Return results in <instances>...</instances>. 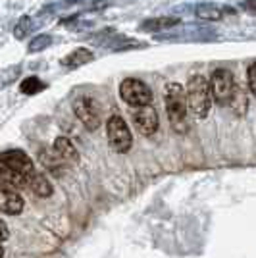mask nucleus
Returning a JSON list of instances; mask_svg holds the SVG:
<instances>
[{
  "label": "nucleus",
  "instance_id": "f257e3e1",
  "mask_svg": "<svg viewBox=\"0 0 256 258\" xmlns=\"http://www.w3.org/2000/svg\"><path fill=\"white\" fill-rule=\"evenodd\" d=\"M164 104L171 127L177 133L189 131V102H187V89L179 83H168L164 89Z\"/></svg>",
  "mask_w": 256,
  "mask_h": 258
},
{
  "label": "nucleus",
  "instance_id": "f03ea898",
  "mask_svg": "<svg viewBox=\"0 0 256 258\" xmlns=\"http://www.w3.org/2000/svg\"><path fill=\"white\" fill-rule=\"evenodd\" d=\"M212 91H210V81L203 76H191L187 83V102H189V112L195 118H206L212 104Z\"/></svg>",
  "mask_w": 256,
  "mask_h": 258
},
{
  "label": "nucleus",
  "instance_id": "7ed1b4c3",
  "mask_svg": "<svg viewBox=\"0 0 256 258\" xmlns=\"http://www.w3.org/2000/svg\"><path fill=\"white\" fill-rule=\"evenodd\" d=\"M210 91H212V98L222 104V106H229V102L233 100L235 91H237V83H235V77L229 70L220 68V70H214L212 76H210Z\"/></svg>",
  "mask_w": 256,
  "mask_h": 258
},
{
  "label": "nucleus",
  "instance_id": "20e7f679",
  "mask_svg": "<svg viewBox=\"0 0 256 258\" xmlns=\"http://www.w3.org/2000/svg\"><path fill=\"white\" fill-rule=\"evenodd\" d=\"M74 112L77 119L83 123V127L89 131H95L102 123V108L93 97L81 95L74 100Z\"/></svg>",
  "mask_w": 256,
  "mask_h": 258
},
{
  "label": "nucleus",
  "instance_id": "39448f33",
  "mask_svg": "<svg viewBox=\"0 0 256 258\" xmlns=\"http://www.w3.org/2000/svg\"><path fill=\"white\" fill-rule=\"evenodd\" d=\"M119 97L123 102H127L129 106L139 108L152 102V91L145 81L129 77V79H123L119 85Z\"/></svg>",
  "mask_w": 256,
  "mask_h": 258
},
{
  "label": "nucleus",
  "instance_id": "423d86ee",
  "mask_svg": "<svg viewBox=\"0 0 256 258\" xmlns=\"http://www.w3.org/2000/svg\"><path fill=\"white\" fill-rule=\"evenodd\" d=\"M106 135L110 145H112V149L116 152L125 154V152L131 151L133 135H131V129H129V125L125 123V119L121 118V116H112V118L108 119Z\"/></svg>",
  "mask_w": 256,
  "mask_h": 258
},
{
  "label": "nucleus",
  "instance_id": "0eeeda50",
  "mask_svg": "<svg viewBox=\"0 0 256 258\" xmlns=\"http://www.w3.org/2000/svg\"><path fill=\"white\" fill-rule=\"evenodd\" d=\"M133 123H135V127H137L141 135H145V137L154 135L160 127V119H158L156 108L152 104L133 108Z\"/></svg>",
  "mask_w": 256,
  "mask_h": 258
},
{
  "label": "nucleus",
  "instance_id": "6e6552de",
  "mask_svg": "<svg viewBox=\"0 0 256 258\" xmlns=\"http://www.w3.org/2000/svg\"><path fill=\"white\" fill-rule=\"evenodd\" d=\"M0 166H6V168L22 173L25 177H31L33 173L37 172L33 160L23 151H20V149H12V151L4 152L2 158H0Z\"/></svg>",
  "mask_w": 256,
  "mask_h": 258
},
{
  "label": "nucleus",
  "instance_id": "1a4fd4ad",
  "mask_svg": "<svg viewBox=\"0 0 256 258\" xmlns=\"http://www.w3.org/2000/svg\"><path fill=\"white\" fill-rule=\"evenodd\" d=\"M0 179H2V189H8V191H18L20 193L22 189L29 187V177L14 172L6 166H0Z\"/></svg>",
  "mask_w": 256,
  "mask_h": 258
},
{
  "label": "nucleus",
  "instance_id": "9d476101",
  "mask_svg": "<svg viewBox=\"0 0 256 258\" xmlns=\"http://www.w3.org/2000/svg\"><path fill=\"white\" fill-rule=\"evenodd\" d=\"M181 20L177 16H156V18H149L141 23V31L147 33H158V31H168L171 27L179 25Z\"/></svg>",
  "mask_w": 256,
  "mask_h": 258
},
{
  "label": "nucleus",
  "instance_id": "9b49d317",
  "mask_svg": "<svg viewBox=\"0 0 256 258\" xmlns=\"http://www.w3.org/2000/svg\"><path fill=\"white\" fill-rule=\"evenodd\" d=\"M23 199L18 191H8V189H2V201H0V206H2V212L6 216H18L23 212Z\"/></svg>",
  "mask_w": 256,
  "mask_h": 258
},
{
  "label": "nucleus",
  "instance_id": "f8f14e48",
  "mask_svg": "<svg viewBox=\"0 0 256 258\" xmlns=\"http://www.w3.org/2000/svg\"><path fill=\"white\" fill-rule=\"evenodd\" d=\"M52 149L66 164H77L79 162V152L72 143V139H68V137H56Z\"/></svg>",
  "mask_w": 256,
  "mask_h": 258
},
{
  "label": "nucleus",
  "instance_id": "ddd939ff",
  "mask_svg": "<svg viewBox=\"0 0 256 258\" xmlns=\"http://www.w3.org/2000/svg\"><path fill=\"white\" fill-rule=\"evenodd\" d=\"M93 60H95L93 50H89L85 46H79V48L72 50L68 56H64V58L60 60V64L66 66V68H81V66L89 64V62H93Z\"/></svg>",
  "mask_w": 256,
  "mask_h": 258
},
{
  "label": "nucleus",
  "instance_id": "4468645a",
  "mask_svg": "<svg viewBox=\"0 0 256 258\" xmlns=\"http://www.w3.org/2000/svg\"><path fill=\"white\" fill-rule=\"evenodd\" d=\"M195 16L199 20H206V22H220L227 14V8L224 6H216V4H210V2H204V4H197L195 8Z\"/></svg>",
  "mask_w": 256,
  "mask_h": 258
},
{
  "label": "nucleus",
  "instance_id": "2eb2a0df",
  "mask_svg": "<svg viewBox=\"0 0 256 258\" xmlns=\"http://www.w3.org/2000/svg\"><path fill=\"white\" fill-rule=\"evenodd\" d=\"M39 160L43 164L44 168L48 170L50 173H54L56 177H62V173H64V164L66 162L52 151H48V149H41L39 151Z\"/></svg>",
  "mask_w": 256,
  "mask_h": 258
},
{
  "label": "nucleus",
  "instance_id": "dca6fc26",
  "mask_svg": "<svg viewBox=\"0 0 256 258\" xmlns=\"http://www.w3.org/2000/svg\"><path fill=\"white\" fill-rule=\"evenodd\" d=\"M29 187H31V191L37 195V197H43V199H48V197H52V193H54L50 181H48L46 175L41 172H35L31 177H29Z\"/></svg>",
  "mask_w": 256,
  "mask_h": 258
},
{
  "label": "nucleus",
  "instance_id": "f3484780",
  "mask_svg": "<svg viewBox=\"0 0 256 258\" xmlns=\"http://www.w3.org/2000/svg\"><path fill=\"white\" fill-rule=\"evenodd\" d=\"M229 106H231V110H233L235 116H245V114H246V108H248V98H246V93L241 89V87H237L235 97H233V100L229 102Z\"/></svg>",
  "mask_w": 256,
  "mask_h": 258
},
{
  "label": "nucleus",
  "instance_id": "a211bd4d",
  "mask_svg": "<svg viewBox=\"0 0 256 258\" xmlns=\"http://www.w3.org/2000/svg\"><path fill=\"white\" fill-rule=\"evenodd\" d=\"M44 83L39 79L37 76H31V77H25L22 83H20V93L23 95H37V93H41L44 89Z\"/></svg>",
  "mask_w": 256,
  "mask_h": 258
},
{
  "label": "nucleus",
  "instance_id": "6ab92c4d",
  "mask_svg": "<svg viewBox=\"0 0 256 258\" xmlns=\"http://www.w3.org/2000/svg\"><path fill=\"white\" fill-rule=\"evenodd\" d=\"M106 46H110V50H114V52H119V50H135V48H147V44L145 43L133 41V39H127V37L117 39V41H112V43H108Z\"/></svg>",
  "mask_w": 256,
  "mask_h": 258
},
{
  "label": "nucleus",
  "instance_id": "aec40b11",
  "mask_svg": "<svg viewBox=\"0 0 256 258\" xmlns=\"http://www.w3.org/2000/svg\"><path fill=\"white\" fill-rule=\"evenodd\" d=\"M33 27H35V23H33L31 18L29 16H22L20 22L16 23V27H14V37L16 39H25L31 33Z\"/></svg>",
  "mask_w": 256,
  "mask_h": 258
},
{
  "label": "nucleus",
  "instance_id": "412c9836",
  "mask_svg": "<svg viewBox=\"0 0 256 258\" xmlns=\"http://www.w3.org/2000/svg\"><path fill=\"white\" fill-rule=\"evenodd\" d=\"M50 44H52V37L50 35H46V33L37 35L31 43H29V52H41L44 48H48Z\"/></svg>",
  "mask_w": 256,
  "mask_h": 258
},
{
  "label": "nucleus",
  "instance_id": "4be33fe9",
  "mask_svg": "<svg viewBox=\"0 0 256 258\" xmlns=\"http://www.w3.org/2000/svg\"><path fill=\"white\" fill-rule=\"evenodd\" d=\"M246 77H248V91L256 97V62H252V64L248 66Z\"/></svg>",
  "mask_w": 256,
  "mask_h": 258
},
{
  "label": "nucleus",
  "instance_id": "5701e85b",
  "mask_svg": "<svg viewBox=\"0 0 256 258\" xmlns=\"http://www.w3.org/2000/svg\"><path fill=\"white\" fill-rule=\"evenodd\" d=\"M108 6H112V0H96V2H93L87 10L89 12H96V10H104V8H108Z\"/></svg>",
  "mask_w": 256,
  "mask_h": 258
},
{
  "label": "nucleus",
  "instance_id": "b1692460",
  "mask_svg": "<svg viewBox=\"0 0 256 258\" xmlns=\"http://www.w3.org/2000/svg\"><path fill=\"white\" fill-rule=\"evenodd\" d=\"M0 227H2V239H4V243L8 241V237H10V231H8V226H6V222L2 220L0 222Z\"/></svg>",
  "mask_w": 256,
  "mask_h": 258
},
{
  "label": "nucleus",
  "instance_id": "393cba45",
  "mask_svg": "<svg viewBox=\"0 0 256 258\" xmlns=\"http://www.w3.org/2000/svg\"><path fill=\"white\" fill-rule=\"evenodd\" d=\"M241 6H243L245 10H254L256 12V0H245Z\"/></svg>",
  "mask_w": 256,
  "mask_h": 258
},
{
  "label": "nucleus",
  "instance_id": "a878e982",
  "mask_svg": "<svg viewBox=\"0 0 256 258\" xmlns=\"http://www.w3.org/2000/svg\"><path fill=\"white\" fill-rule=\"evenodd\" d=\"M77 2H83V0H66V4H77Z\"/></svg>",
  "mask_w": 256,
  "mask_h": 258
}]
</instances>
